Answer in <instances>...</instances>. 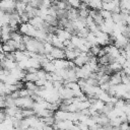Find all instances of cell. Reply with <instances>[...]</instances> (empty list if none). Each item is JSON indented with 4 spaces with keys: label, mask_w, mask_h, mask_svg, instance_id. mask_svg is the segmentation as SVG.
<instances>
[{
    "label": "cell",
    "mask_w": 130,
    "mask_h": 130,
    "mask_svg": "<svg viewBox=\"0 0 130 130\" xmlns=\"http://www.w3.org/2000/svg\"><path fill=\"white\" fill-rule=\"evenodd\" d=\"M101 46L98 44V45H92L90 48H89V53L92 55V56H98V54H99V52H100V50H101Z\"/></svg>",
    "instance_id": "9c48e42d"
},
{
    "label": "cell",
    "mask_w": 130,
    "mask_h": 130,
    "mask_svg": "<svg viewBox=\"0 0 130 130\" xmlns=\"http://www.w3.org/2000/svg\"><path fill=\"white\" fill-rule=\"evenodd\" d=\"M38 75H37V72H26L22 81L25 82V81H30V82H36L38 80Z\"/></svg>",
    "instance_id": "8992f818"
},
{
    "label": "cell",
    "mask_w": 130,
    "mask_h": 130,
    "mask_svg": "<svg viewBox=\"0 0 130 130\" xmlns=\"http://www.w3.org/2000/svg\"><path fill=\"white\" fill-rule=\"evenodd\" d=\"M22 34L19 31V30H14V31H11L10 32V39L16 41L17 43H21L22 42Z\"/></svg>",
    "instance_id": "ba28073f"
},
{
    "label": "cell",
    "mask_w": 130,
    "mask_h": 130,
    "mask_svg": "<svg viewBox=\"0 0 130 130\" xmlns=\"http://www.w3.org/2000/svg\"><path fill=\"white\" fill-rule=\"evenodd\" d=\"M4 108H5V96L0 95V109H4Z\"/></svg>",
    "instance_id": "5bb4252c"
},
{
    "label": "cell",
    "mask_w": 130,
    "mask_h": 130,
    "mask_svg": "<svg viewBox=\"0 0 130 130\" xmlns=\"http://www.w3.org/2000/svg\"><path fill=\"white\" fill-rule=\"evenodd\" d=\"M119 129L120 130H130V123L129 122H122L119 126Z\"/></svg>",
    "instance_id": "7c38bea8"
},
{
    "label": "cell",
    "mask_w": 130,
    "mask_h": 130,
    "mask_svg": "<svg viewBox=\"0 0 130 130\" xmlns=\"http://www.w3.org/2000/svg\"><path fill=\"white\" fill-rule=\"evenodd\" d=\"M25 7H26V3H24L21 0H15V10L18 14L25 12Z\"/></svg>",
    "instance_id": "5b68a950"
},
{
    "label": "cell",
    "mask_w": 130,
    "mask_h": 130,
    "mask_svg": "<svg viewBox=\"0 0 130 130\" xmlns=\"http://www.w3.org/2000/svg\"><path fill=\"white\" fill-rule=\"evenodd\" d=\"M54 118L55 121H63V120H68L69 118V112L57 110L54 112Z\"/></svg>",
    "instance_id": "277c9868"
},
{
    "label": "cell",
    "mask_w": 130,
    "mask_h": 130,
    "mask_svg": "<svg viewBox=\"0 0 130 130\" xmlns=\"http://www.w3.org/2000/svg\"><path fill=\"white\" fill-rule=\"evenodd\" d=\"M2 69V65H1V61H0V70Z\"/></svg>",
    "instance_id": "e0dca14e"
},
{
    "label": "cell",
    "mask_w": 130,
    "mask_h": 130,
    "mask_svg": "<svg viewBox=\"0 0 130 130\" xmlns=\"http://www.w3.org/2000/svg\"><path fill=\"white\" fill-rule=\"evenodd\" d=\"M52 49H53V45L51 43H48V42H45L44 43V52H45L46 55L50 54L51 51H52Z\"/></svg>",
    "instance_id": "30bf717a"
},
{
    "label": "cell",
    "mask_w": 130,
    "mask_h": 130,
    "mask_svg": "<svg viewBox=\"0 0 130 130\" xmlns=\"http://www.w3.org/2000/svg\"><path fill=\"white\" fill-rule=\"evenodd\" d=\"M2 52L4 53V54H6V53H10V52H13L12 51V49L7 45V44H5V43H3L2 44Z\"/></svg>",
    "instance_id": "4fadbf2b"
},
{
    "label": "cell",
    "mask_w": 130,
    "mask_h": 130,
    "mask_svg": "<svg viewBox=\"0 0 130 130\" xmlns=\"http://www.w3.org/2000/svg\"><path fill=\"white\" fill-rule=\"evenodd\" d=\"M114 0H102V2H103V4L104 3H111V2H113Z\"/></svg>",
    "instance_id": "9a60e30c"
},
{
    "label": "cell",
    "mask_w": 130,
    "mask_h": 130,
    "mask_svg": "<svg viewBox=\"0 0 130 130\" xmlns=\"http://www.w3.org/2000/svg\"><path fill=\"white\" fill-rule=\"evenodd\" d=\"M128 78H129V81H130V74L128 75Z\"/></svg>",
    "instance_id": "ac0fdd59"
},
{
    "label": "cell",
    "mask_w": 130,
    "mask_h": 130,
    "mask_svg": "<svg viewBox=\"0 0 130 130\" xmlns=\"http://www.w3.org/2000/svg\"><path fill=\"white\" fill-rule=\"evenodd\" d=\"M85 81H86V83H87L88 85H91V86H99V85H100V84H99V80L95 79V78L88 77V78L85 79Z\"/></svg>",
    "instance_id": "8fae6325"
},
{
    "label": "cell",
    "mask_w": 130,
    "mask_h": 130,
    "mask_svg": "<svg viewBox=\"0 0 130 130\" xmlns=\"http://www.w3.org/2000/svg\"><path fill=\"white\" fill-rule=\"evenodd\" d=\"M34 101L30 96H24V98H17L15 100L16 107L20 109H32L34 107Z\"/></svg>",
    "instance_id": "6da1fadb"
},
{
    "label": "cell",
    "mask_w": 130,
    "mask_h": 130,
    "mask_svg": "<svg viewBox=\"0 0 130 130\" xmlns=\"http://www.w3.org/2000/svg\"><path fill=\"white\" fill-rule=\"evenodd\" d=\"M87 3L90 9H102L103 8L102 0H88Z\"/></svg>",
    "instance_id": "52a82bcc"
},
{
    "label": "cell",
    "mask_w": 130,
    "mask_h": 130,
    "mask_svg": "<svg viewBox=\"0 0 130 130\" xmlns=\"http://www.w3.org/2000/svg\"><path fill=\"white\" fill-rule=\"evenodd\" d=\"M50 55L54 58V60L55 59H65V51H64V49L53 47Z\"/></svg>",
    "instance_id": "3957f363"
},
{
    "label": "cell",
    "mask_w": 130,
    "mask_h": 130,
    "mask_svg": "<svg viewBox=\"0 0 130 130\" xmlns=\"http://www.w3.org/2000/svg\"><path fill=\"white\" fill-rule=\"evenodd\" d=\"M88 54L87 53H85V52H81L74 60H73V63H74V65L75 66H77V67H82L83 65H85L86 63H87V61H88Z\"/></svg>",
    "instance_id": "7a4b0ae2"
},
{
    "label": "cell",
    "mask_w": 130,
    "mask_h": 130,
    "mask_svg": "<svg viewBox=\"0 0 130 130\" xmlns=\"http://www.w3.org/2000/svg\"><path fill=\"white\" fill-rule=\"evenodd\" d=\"M25 130H36V128H35V127H32V126H29V127H27Z\"/></svg>",
    "instance_id": "2e32d148"
}]
</instances>
